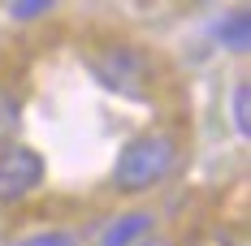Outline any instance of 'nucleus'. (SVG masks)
Returning a JSON list of instances; mask_svg holds the SVG:
<instances>
[{"label":"nucleus","instance_id":"obj_4","mask_svg":"<svg viewBox=\"0 0 251 246\" xmlns=\"http://www.w3.org/2000/svg\"><path fill=\"white\" fill-rule=\"evenodd\" d=\"M148 229H151V216H143V212L139 216H122V221L104 233V246H134V242L148 238Z\"/></svg>","mask_w":251,"mask_h":246},{"label":"nucleus","instance_id":"obj_9","mask_svg":"<svg viewBox=\"0 0 251 246\" xmlns=\"http://www.w3.org/2000/svg\"><path fill=\"white\" fill-rule=\"evenodd\" d=\"M52 4L48 0H35V4H13V18H39V13H48Z\"/></svg>","mask_w":251,"mask_h":246},{"label":"nucleus","instance_id":"obj_7","mask_svg":"<svg viewBox=\"0 0 251 246\" xmlns=\"http://www.w3.org/2000/svg\"><path fill=\"white\" fill-rule=\"evenodd\" d=\"M18 246H74V233H35V238H22Z\"/></svg>","mask_w":251,"mask_h":246},{"label":"nucleus","instance_id":"obj_5","mask_svg":"<svg viewBox=\"0 0 251 246\" xmlns=\"http://www.w3.org/2000/svg\"><path fill=\"white\" fill-rule=\"evenodd\" d=\"M229 112H234V130L247 138V134H251V121H247V112H251V82H247V78L234 87V95H229Z\"/></svg>","mask_w":251,"mask_h":246},{"label":"nucleus","instance_id":"obj_3","mask_svg":"<svg viewBox=\"0 0 251 246\" xmlns=\"http://www.w3.org/2000/svg\"><path fill=\"white\" fill-rule=\"evenodd\" d=\"M44 181V156L35 147H4L0 151V203H18Z\"/></svg>","mask_w":251,"mask_h":246},{"label":"nucleus","instance_id":"obj_1","mask_svg":"<svg viewBox=\"0 0 251 246\" xmlns=\"http://www.w3.org/2000/svg\"><path fill=\"white\" fill-rule=\"evenodd\" d=\"M174 138L169 134H139V138H130L117 156V164H113V186L126 190V195H134V190H148L156 186L165 173L174 169Z\"/></svg>","mask_w":251,"mask_h":246},{"label":"nucleus","instance_id":"obj_2","mask_svg":"<svg viewBox=\"0 0 251 246\" xmlns=\"http://www.w3.org/2000/svg\"><path fill=\"white\" fill-rule=\"evenodd\" d=\"M87 69L96 74L104 91H113V95H126V99H148L151 91V61L148 52L130 48V44H113V48L96 52L91 61H87Z\"/></svg>","mask_w":251,"mask_h":246},{"label":"nucleus","instance_id":"obj_6","mask_svg":"<svg viewBox=\"0 0 251 246\" xmlns=\"http://www.w3.org/2000/svg\"><path fill=\"white\" fill-rule=\"evenodd\" d=\"M18 125H22V108H18V99L9 95V91H0V143H9V138L18 134Z\"/></svg>","mask_w":251,"mask_h":246},{"label":"nucleus","instance_id":"obj_8","mask_svg":"<svg viewBox=\"0 0 251 246\" xmlns=\"http://www.w3.org/2000/svg\"><path fill=\"white\" fill-rule=\"evenodd\" d=\"M229 44L234 48H247V9L229 18Z\"/></svg>","mask_w":251,"mask_h":246},{"label":"nucleus","instance_id":"obj_10","mask_svg":"<svg viewBox=\"0 0 251 246\" xmlns=\"http://www.w3.org/2000/svg\"><path fill=\"white\" fill-rule=\"evenodd\" d=\"M134 246H169L165 238H143V242H134Z\"/></svg>","mask_w":251,"mask_h":246}]
</instances>
